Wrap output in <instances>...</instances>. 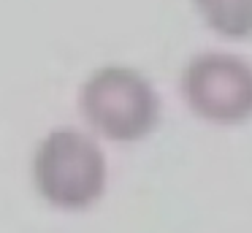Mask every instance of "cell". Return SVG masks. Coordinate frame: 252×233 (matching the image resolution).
I'll return each instance as SVG.
<instances>
[{
  "instance_id": "1",
  "label": "cell",
  "mask_w": 252,
  "mask_h": 233,
  "mask_svg": "<svg viewBox=\"0 0 252 233\" xmlns=\"http://www.w3.org/2000/svg\"><path fill=\"white\" fill-rule=\"evenodd\" d=\"M35 184L52 206L82 211L106 190V157L90 135L55 130L35 152Z\"/></svg>"
},
{
  "instance_id": "2",
  "label": "cell",
  "mask_w": 252,
  "mask_h": 233,
  "mask_svg": "<svg viewBox=\"0 0 252 233\" xmlns=\"http://www.w3.org/2000/svg\"><path fill=\"white\" fill-rule=\"evenodd\" d=\"M82 111L98 133L111 141H138L160 119V100L147 79L133 68H100L82 90Z\"/></svg>"
},
{
  "instance_id": "3",
  "label": "cell",
  "mask_w": 252,
  "mask_h": 233,
  "mask_svg": "<svg viewBox=\"0 0 252 233\" xmlns=\"http://www.w3.org/2000/svg\"><path fill=\"white\" fill-rule=\"evenodd\" d=\"M182 95L206 122H244L252 117V65L236 54H198L182 73Z\"/></svg>"
},
{
  "instance_id": "4",
  "label": "cell",
  "mask_w": 252,
  "mask_h": 233,
  "mask_svg": "<svg viewBox=\"0 0 252 233\" xmlns=\"http://www.w3.org/2000/svg\"><path fill=\"white\" fill-rule=\"evenodd\" d=\"M195 8L222 38L252 35V0H195Z\"/></svg>"
}]
</instances>
